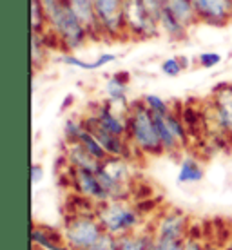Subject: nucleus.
<instances>
[{
	"instance_id": "1",
	"label": "nucleus",
	"mask_w": 232,
	"mask_h": 250,
	"mask_svg": "<svg viewBox=\"0 0 232 250\" xmlns=\"http://www.w3.org/2000/svg\"><path fill=\"white\" fill-rule=\"evenodd\" d=\"M127 140H129L136 158L165 154L156 131L154 114L145 107L142 98L131 102V109H129V116H127Z\"/></svg>"
},
{
	"instance_id": "2",
	"label": "nucleus",
	"mask_w": 232,
	"mask_h": 250,
	"mask_svg": "<svg viewBox=\"0 0 232 250\" xmlns=\"http://www.w3.org/2000/svg\"><path fill=\"white\" fill-rule=\"evenodd\" d=\"M47 20H49L47 31L55 38L58 51L75 53L82 49L87 42H91V35L85 29V25L82 24L76 13L73 11V7L65 0H62L55 9L47 13Z\"/></svg>"
},
{
	"instance_id": "3",
	"label": "nucleus",
	"mask_w": 232,
	"mask_h": 250,
	"mask_svg": "<svg viewBox=\"0 0 232 250\" xmlns=\"http://www.w3.org/2000/svg\"><path fill=\"white\" fill-rule=\"evenodd\" d=\"M94 214L104 230L116 238L144 229V210H140L129 200H107L98 203Z\"/></svg>"
},
{
	"instance_id": "4",
	"label": "nucleus",
	"mask_w": 232,
	"mask_h": 250,
	"mask_svg": "<svg viewBox=\"0 0 232 250\" xmlns=\"http://www.w3.org/2000/svg\"><path fill=\"white\" fill-rule=\"evenodd\" d=\"M134 160L107 156L96 170L102 187L109 194V200H129L134 182Z\"/></svg>"
},
{
	"instance_id": "5",
	"label": "nucleus",
	"mask_w": 232,
	"mask_h": 250,
	"mask_svg": "<svg viewBox=\"0 0 232 250\" xmlns=\"http://www.w3.org/2000/svg\"><path fill=\"white\" fill-rule=\"evenodd\" d=\"M60 232L65 245L73 250H89L105 230L94 212H69Z\"/></svg>"
},
{
	"instance_id": "6",
	"label": "nucleus",
	"mask_w": 232,
	"mask_h": 250,
	"mask_svg": "<svg viewBox=\"0 0 232 250\" xmlns=\"http://www.w3.org/2000/svg\"><path fill=\"white\" fill-rule=\"evenodd\" d=\"M205 124L216 127L221 138H229L232 144V83H220L212 89L211 98L203 109Z\"/></svg>"
},
{
	"instance_id": "7",
	"label": "nucleus",
	"mask_w": 232,
	"mask_h": 250,
	"mask_svg": "<svg viewBox=\"0 0 232 250\" xmlns=\"http://www.w3.org/2000/svg\"><path fill=\"white\" fill-rule=\"evenodd\" d=\"M124 22L127 40H149L160 35V25L144 0H124Z\"/></svg>"
},
{
	"instance_id": "8",
	"label": "nucleus",
	"mask_w": 232,
	"mask_h": 250,
	"mask_svg": "<svg viewBox=\"0 0 232 250\" xmlns=\"http://www.w3.org/2000/svg\"><path fill=\"white\" fill-rule=\"evenodd\" d=\"M96 19L100 24L104 42L127 40L124 22V0H93Z\"/></svg>"
},
{
	"instance_id": "9",
	"label": "nucleus",
	"mask_w": 232,
	"mask_h": 250,
	"mask_svg": "<svg viewBox=\"0 0 232 250\" xmlns=\"http://www.w3.org/2000/svg\"><path fill=\"white\" fill-rule=\"evenodd\" d=\"M154 239H170V241H183L189 236V218L180 208H169L158 214L154 225L151 227Z\"/></svg>"
},
{
	"instance_id": "10",
	"label": "nucleus",
	"mask_w": 232,
	"mask_h": 250,
	"mask_svg": "<svg viewBox=\"0 0 232 250\" xmlns=\"http://www.w3.org/2000/svg\"><path fill=\"white\" fill-rule=\"evenodd\" d=\"M67 169V180L73 188V192L85 198V200L93 201V203H104L109 200V194L105 192V188L102 187L98 174L91 172V170H82V169H71L65 165Z\"/></svg>"
},
{
	"instance_id": "11",
	"label": "nucleus",
	"mask_w": 232,
	"mask_h": 250,
	"mask_svg": "<svg viewBox=\"0 0 232 250\" xmlns=\"http://www.w3.org/2000/svg\"><path fill=\"white\" fill-rule=\"evenodd\" d=\"M200 22L212 27H225L232 22V0H194Z\"/></svg>"
},
{
	"instance_id": "12",
	"label": "nucleus",
	"mask_w": 232,
	"mask_h": 250,
	"mask_svg": "<svg viewBox=\"0 0 232 250\" xmlns=\"http://www.w3.org/2000/svg\"><path fill=\"white\" fill-rule=\"evenodd\" d=\"M62 160L71 169L91 170V172H96V170L100 169V163H102L80 142H63Z\"/></svg>"
},
{
	"instance_id": "13",
	"label": "nucleus",
	"mask_w": 232,
	"mask_h": 250,
	"mask_svg": "<svg viewBox=\"0 0 232 250\" xmlns=\"http://www.w3.org/2000/svg\"><path fill=\"white\" fill-rule=\"evenodd\" d=\"M57 49L58 45L49 31L31 33V55H29V60H31L33 73H38L40 69H44L47 60H49L51 51Z\"/></svg>"
},
{
	"instance_id": "14",
	"label": "nucleus",
	"mask_w": 232,
	"mask_h": 250,
	"mask_svg": "<svg viewBox=\"0 0 232 250\" xmlns=\"http://www.w3.org/2000/svg\"><path fill=\"white\" fill-rule=\"evenodd\" d=\"M158 25H160V33L170 40H174V42H183L189 37V27L176 19L167 7L158 17Z\"/></svg>"
},
{
	"instance_id": "15",
	"label": "nucleus",
	"mask_w": 232,
	"mask_h": 250,
	"mask_svg": "<svg viewBox=\"0 0 232 250\" xmlns=\"http://www.w3.org/2000/svg\"><path fill=\"white\" fill-rule=\"evenodd\" d=\"M167 9L180 22H183V24L187 25L189 29H192L198 24H201L198 11H196L194 0H167Z\"/></svg>"
},
{
	"instance_id": "16",
	"label": "nucleus",
	"mask_w": 232,
	"mask_h": 250,
	"mask_svg": "<svg viewBox=\"0 0 232 250\" xmlns=\"http://www.w3.org/2000/svg\"><path fill=\"white\" fill-rule=\"evenodd\" d=\"M105 100L109 102H129V75L127 73H114L105 82Z\"/></svg>"
},
{
	"instance_id": "17",
	"label": "nucleus",
	"mask_w": 232,
	"mask_h": 250,
	"mask_svg": "<svg viewBox=\"0 0 232 250\" xmlns=\"http://www.w3.org/2000/svg\"><path fill=\"white\" fill-rule=\"evenodd\" d=\"M154 236L151 229H142L118 238V250H152Z\"/></svg>"
},
{
	"instance_id": "18",
	"label": "nucleus",
	"mask_w": 232,
	"mask_h": 250,
	"mask_svg": "<svg viewBox=\"0 0 232 250\" xmlns=\"http://www.w3.org/2000/svg\"><path fill=\"white\" fill-rule=\"evenodd\" d=\"M203 178H205V170L194 156H185L180 162L178 178H176L180 185H196V183L203 182Z\"/></svg>"
},
{
	"instance_id": "19",
	"label": "nucleus",
	"mask_w": 232,
	"mask_h": 250,
	"mask_svg": "<svg viewBox=\"0 0 232 250\" xmlns=\"http://www.w3.org/2000/svg\"><path fill=\"white\" fill-rule=\"evenodd\" d=\"M154 124H156V131H158V136H160V142H162L163 152L165 154H176V152H180L182 147L178 145L176 138L172 136L170 129L167 127L165 116L163 114H154Z\"/></svg>"
},
{
	"instance_id": "20",
	"label": "nucleus",
	"mask_w": 232,
	"mask_h": 250,
	"mask_svg": "<svg viewBox=\"0 0 232 250\" xmlns=\"http://www.w3.org/2000/svg\"><path fill=\"white\" fill-rule=\"evenodd\" d=\"M165 122H167V127H169L170 132H172V136L176 138L178 145L182 147V150L187 149L189 144H190V134H189L187 125L183 124V120H182V116H180V113L170 111L169 114H165Z\"/></svg>"
},
{
	"instance_id": "21",
	"label": "nucleus",
	"mask_w": 232,
	"mask_h": 250,
	"mask_svg": "<svg viewBox=\"0 0 232 250\" xmlns=\"http://www.w3.org/2000/svg\"><path fill=\"white\" fill-rule=\"evenodd\" d=\"M29 25H31V33H45L49 29L47 13L38 0H31L29 4Z\"/></svg>"
},
{
	"instance_id": "22",
	"label": "nucleus",
	"mask_w": 232,
	"mask_h": 250,
	"mask_svg": "<svg viewBox=\"0 0 232 250\" xmlns=\"http://www.w3.org/2000/svg\"><path fill=\"white\" fill-rule=\"evenodd\" d=\"M84 131H85L84 118L82 116H71L63 122V142H78Z\"/></svg>"
},
{
	"instance_id": "23",
	"label": "nucleus",
	"mask_w": 232,
	"mask_h": 250,
	"mask_svg": "<svg viewBox=\"0 0 232 250\" xmlns=\"http://www.w3.org/2000/svg\"><path fill=\"white\" fill-rule=\"evenodd\" d=\"M78 142H80V144L84 145V147H85V149H87L94 158H96V160L104 162V160L107 158L105 149L102 147V144L98 142V138L94 136V134L89 131L87 127H85V131L82 132V136H80V140H78Z\"/></svg>"
},
{
	"instance_id": "24",
	"label": "nucleus",
	"mask_w": 232,
	"mask_h": 250,
	"mask_svg": "<svg viewBox=\"0 0 232 250\" xmlns=\"http://www.w3.org/2000/svg\"><path fill=\"white\" fill-rule=\"evenodd\" d=\"M57 62L62 63V65H67V67H75L80 69V71H96L94 67V60H84V58H78L75 53H58L57 55Z\"/></svg>"
},
{
	"instance_id": "25",
	"label": "nucleus",
	"mask_w": 232,
	"mask_h": 250,
	"mask_svg": "<svg viewBox=\"0 0 232 250\" xmlns=\"http://www.w3.org/2000/svg\"><path fill=\"white\" fill-rule=\"evenodd\" d=\"M142 102L145 104V107L151 111L152 114H169L172 109H170L169 102H165L160 96V94H154V93H147L142 96Z\"/></svg>"
},
{
	"instance_id": "26",
	"label": "nucleus",
	"mask_w": 232,
	"mask_h": 250,
	"mask_svg": "<svg viewBox=\"0 0 232 250\" xmlns=\"http://www.w3.org/2000/svg\"><path fill=\"white\" fill-rule=\"evenodd\" d=\"M160 71L167 78H176V76H180L185 71V67H183L180 57H167L160 62Z\"/></svg>"
},
{
	"instance_id": "27",
	"label": "nucleus",
	"mask_w": 232,
	"mask_h": 250,
	"mask_svg": "<svg viewBox=\"0 0 232 250\" xmlns=\"http://www.w3.org/2000/svg\"><path fill=\"white\" fill-rule=\"evenodd\" d=\"M223 62V57L216 51H203L198 57V65L203 69H214Z\"/></svg>"
},
{
	"instance_id": "28",
	"label": "nucleus",
	"mask_w": 232,
	"mask_h": 250,
	"mask_svg": "<svg viewBox=\"0 0 232 250\" xmlns=\"http://www.w3.org/2000/svg\"><path fill=\"white\" fill-rule=\"evenodd\" d=\"M89 250H118V238L113 236V234H109V232H104L100 239Z\"/></svg>"
},
{
	"instance_id": "29",
	"label": "nucleus",
	"mask_w": 232,
	"mask_h": 250,
	"mask_svg": "<svg viewBox=\"0 0 232 250\" xmlns=\"http://www.w3.org/2000/svg\"><path fill=\"white\" fill-rule=\"evenodd\" d=\"M152 250H183V241H170V239H154Z\"/></svg>"
},
{
	"instance_id": "30",
	"label": "nucleus",
	"mask_w": 232,
	"mask_h": 250,
	"mask_svg": "<svg viewBox=\"0 0 232 250\" xmlns=\"http://www.w3.org/2000/svg\"><path fill=\"white\" fill-rule=\"evenodd\" d=\"M118 60V55H114V53H102L100 57L94 58V67H96V71L102 67H105V65H111V63H114Z\"/></svg>"
},
{
	"instance_id": "31",
	"label": "nucleus",
	"mask_w": 232,
	"mask_h": 250,
	"mask_svg": "<svg viewBox=\"0 0 232 250\" xmlns=\"http://www.w3.org/2000/svg\"><path fill=\"white\" fill-rule=\"evenodd\" d=\"M144 4L147 6V9L156 17V20H158V17L162 15V11L167 7V0H144Z\"/></svg>"
},
{
	"instance_id": "32",
	"label": "nucleus",
	"mask_w": 232,
	"mask_h": 250,
	"mask_svg": "<svg viewBox=\"0 0 232 250\" xmlns=\"http://www.w3.org/2000/svg\"><path fill=\"white\" fill-rule=\"evenodd\" d=\"M209 245L201 243L198 238H192V236H187L183 239V250H207Z\"/></svg>"
},
{
	"instance_id": "33",
	"label": "nucleus",
	"mask_w": 232,
	"mask_h": 250,
	"mask_svg": "<svg viewBox=\"0 0 232 250\" xmlns=\"http://www.w3.org/2000/svg\"><path fill=\"white\" fill-rule=\"evenodd\" d=\"M44 180V167L40 165V163H33L31 165V183L33 185H37Z\"/></svg>"
},
{
	"instance_id": "34",
	"label": "nucleus",
	"mask_w": 232,
	"mask_h": 250,
	"mask_svg": "<svg viewBox=\"0 0 232 250\" xmlns=\"http://www.w3.org/2000/svg\"><path fill=\"white\" fill-rule=\"evenodd\" d=\"M42 6H44V9H45V13H49L51 9H55V7L62 2V0H38Z\"/></svg>"
},
{
	"instance_id": "35",
	"label": "nucleus",
	"mask_w": 232,
	"mask_h": 250,
	"mask_svg": "<svg viewBox=\"0 0 232 250\" xmlns=\"http://www.w3.org/2000/svg\"><path fill=\"white\" fill-rule=\"evenodd\" d=\"M180 60H182V63H183V67H185V71H187V69L190 67V60H189L187 57H180Z\"/></svg>"
},
{
	"instance_id": "36",
	"label": "nucleus",
	"mask_w": 232,
	"mask_h": 250,
	"mask_svg": "<svg viewBox=\"0 0 232 250\" xmlns=\"http://www.w3.org/2000/svg\"><path fill=\"white\" fill-rule=\"evenodd\" d=\"M67 4H76V2H80V0H65Z\"/></svg>"
},
{
	"instance_id": "37",
	"label": "nucleus",
	"mask_w": 232,
	"mask_h": 250,
	"mask_svg": "<svg viewBox=\"0 0 232 250\" xmlns=\"http://www.w3.org/2000/svg\"><path fill=\"white\" fill-rule=\"evenodd\" d=\"M33 250H45V249H38V247H33Z\"/></svg>"
}]
</instances>
